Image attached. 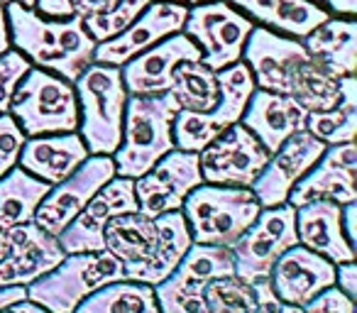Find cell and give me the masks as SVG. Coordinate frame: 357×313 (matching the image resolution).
Listing matches in <instances>:
<instances>
[{
    "label": "cell",
    "instance_id": "5bb4252c",
    "mask_svg": "<svg viewBox=\"0 0 357 313\" xmlns=\"http://www.w3.org/2000/svg\"><path fill=\"white\" fill-rule=\"evenodd\" d=\"M135 211H137L135 179L113 176L108 184L100 186L98 194L61 230L56 240H59L64 254L100 252V250H105L103 230L108 225V220L123 213H135Z\"/></svg>",
    "mask_w": 357,
    "mask_h": 313
},
{
    "label": "cell",
    "instance_id": "f35d334b",
    "mask_svg": "<svg viewBox=\"0 0 357 313\" xmlns=\"http://www.w3.org/2000/svg\"><path fill=\"white\" fill-rule=\"evenodd\" d=\"M35 8L40 15L47 17H71V0H35Z\"/></svg>",
    "mask_w": 357,
    "mask_h": 313
},
{
    "label": "cell",
    "instance_id": "30bf717a",
    "mask_svg": "<svg viewBox=\"0 0 357 313\" xmlns=\"http://www.w3.org/2000/svg\"><path fill=\"white\" fill-rule=\"evenodd\" d=\"M294 245H298L296 208L291 204L262 208L257 220L230 247L235 257V274L245 282L267 279L279 254H284Z\"/></svg>",
    "mask_w": 357,
    "mask_h": 313
},
{
    "label": "cell",
    "instance_id": "c3c4849f",
    "mask_svg": "<svg viewBox=\"0 0 357 313\" xmlns=\"http://www.w3.org/2000/svg\"><path fill=\"white\" fill-rule=\"evenodd\" d=\"M169 3H184V6H199V3H208V0H169Z\"/></svg>",
    "mask_w": 357,
    "mask_h": 313
},
{
    "label": "cell",
    "instance_id": "d4e9b609",
    "mask_svg": "<svg viewBox=\"0 0 357 313\" xmlns=\"http://www.w3.org/2000/svg\"><path fill=\"white\" fill-rule=\"evenodd\" d=\"M250 20L279 35L303 40L311 30L331 17V10L313 0H225Z\"/></svg>",
    "mask_w": 357,
    "mask_h": 313
},
{
    "label": "cell",
    "instance_id": "4dcf8cb0",
    "mask_svg": "<svg viewBox=\"0 0 357 313\" xmlns=\"http://www.w3.org/2000/svg\"><path fill=\"white\" fill-rule=\"evenodd\" d=\"M74 313H162L154 287L132 279H120L96 289L76 306Z\"/></svg>",
    "mask_w": 357,
    "mask_h": 313
},
{
    "label": "cell",
    "instance_id": "836d02e7",
    "mask_svg": "<svg viewBox=\"0 0 357 313\" xmlns=\"http://www.w3.org/2000/svg\"><path fill=\"white\" fill-rule=\"evenodd\" d=\"M262 284L264 279L245 282L238 274L213 279L204 291L206 308L208 313H255L262 298Z\"/></svg>",
    "mask_w": 357,
    "mask_h": 313
},
{
    "label": "cell",
    "instance_id": "f6af8a7d",
    "mask_svg": "<svg viewBox=\"0 0 357 313\" xmlns=\"http://www.w3.org/2000/svg\"><path fill=\"white\" fill-rule=\"evenodd\" d=\"M10 49V25H8L6 6L0 3V56Z\"/></svg>",
    "mask_w": 357,
    "mask_h": 313
},
{
    "label": "cell",
    "instance_id": "603a6c76",
    "mask_svg": "<svg viewBox=\"0 0 357 313\" xmlns=\"http://www.w3.org/2000/svg\"><path fill=\"white\" fill-rule=\"evenodd\" d=\"M342 206L328 199H316L296 208L298 245L328 257L333 264L355 262V247L342 233Z\"/></svg>",
    "mask_w": 357,
    "mask_h": 313
},
{
    "label": "cell",
    "instance_id": "ac0fdd59",
    "mask_svg": "<svg viewBox=\"0 0 357 313\" xmlns=\"http://www.w3.org/2000/svg\"><path fill=\"white\" fill-rule=\"evenodd\" d=\"M201 59V49L184 35L174 32L120 66L128 96H157L172 89V76L181 61Z\"/></svg>",
    "mask_w": 357,
    "mask_h": 313
},
{
    "label": "cell",
    "instance_id": "d6986e66",
    "mask_svg": "<svg viewBox=\"0 0 357 313\" xmlns=\"http://www.w3.org/2000/svg\"><path fill=\"white\" fill-rule=\"evenodd\" d=\"M269 284L282 303L303 306L318 291L335 284V264L303 245H294L274 262Z\"/></svg>",
    "mask_w": 357,
    "mask_h": 313
},
{
    "label": "cell",
    "instance_id": "74e56055",
    "mask_svg": "<svg viewBox=\"0 0 357 313\" xmlns=\"http://www.w3.org/2000/svg\"><path fill=\"white\" fill-rule=\"evenodd\" d=\"M335 284L345 296L355 298V293H357V267H355V262L335 264Z\"/></svg>",
    "mask_w": 357,
    "mask_h": 313
},
{
    "label": "cell",
    "instance_id": "cb8c5ba5",
    "mask_svg": "<svg viewBox=\"0 0 357 313\" xmlns=\"http://www.w3.org/2000/svg\"><path fill=\"white\" fill-rule=\"evenodd\" d=\"M154 225H157V240H154L152 252L147 254V259L125 269V279L149 284V287L164 282L178 267L181 257L194 243L181 211L159 215V218H154Z\"/></svg>",
    "mask_w": 357,
    "mask_h": 313
},
{
    "label": "cell",
    "instance_id": "7dc6e473",
    "mask_svg": "<svg viewBox=\"0 0 357 313\" xmlns=\"http://www.w3.org/2000/svg\"><path fill=\"white\" fill-rule=\"evenodd\" d=\"M279 313H303L301 306H291V303H282V311Z\"/></svg>",
    "mask_w": 357,
    "mask_h": 313
},
{
    "label": "cell",
    "instance_id": "7a4b0ae2",
    "mask_svg": "<svg viewBox=\"0 0 357 313\" xmlns=\"http://www.w3.org/2000/svg\"><path fill=\"white\" fill-rule=\"evenodd\" d=\"M6 15L10 25V45H15L30 64L74 84L93 61L96 40L89 35L81 17H47L17 0L8 3Z\"/></svg>",
    "mask_w": 357,
    "mask_h": 313
},
{
    "label": "cell",
    "instance_id": "ffe728a7",
    "mask_svg": "<svg viewBox=\"0 0 357 313\" xmlns=\"http://www.w3.org/2000/svg\"><path fill=\"white\" fill-rule=\"evenodd\" d=\"M8 230H10V252L0 259V289L27 287L64 259L59 240L37 228L35 223H22Z\"/></svg>",
    "mask_w": 357,
    "mask_h": 313
},
{
    "label": "cell",
    "instance_id": "681fc988",
    "mask_svg": "<svg viewBox=\"0 0 357 313\" xmlns=\"http://www.w3.org/2000/svg\"><path fill=\"white\" fill-rule=\"evenodd\" d=\"M17 3H22L25 8H35V0H17Z\"/></svg>",
    "mask_w": 357,
    "mask_h": 313
},
{
    "label": "cell",
    "instance_id": "9c48e42d",
    "mask_svg": "<svg viewBox=\"0 0 357 313\" xmlns=\"http://www.w3.org/2000/svg\"><path fill=\"white\" fill-rule=\"evenodd\" d=\"M255 22L225 0H208L189 8L181 27L186 37L201 49V61L213 71L243 59L245 42Z\"/></svg>",
    "mask_w": 357,
    "mask_h": 313
},
{
    "label": "cell",
    "instance_id": "8d00e7d4",
    "mask_svg": "<svg viewBox=\"0 0 357 313\" xmlns=\"http://www.w3.org/2000/svg\"><path fill=\"white\" fill-rule=\"evenodd\" d=\"M303 313H355V298L345 296L340 289L333 287L318 291L308 303H303Z\"/></svg>",
    "mask_w": 357,
    "mask_h": 313
},
{
    "label": "cell",
    "instance_id": "ba28073f",
    "mask_svg": "<svg viewBox=\"0 0 357 313\" xmlns=\"http://www.w3.org/2000/svg\"><path fill=\"white\" fill-rule=\"evenodd\" d=\"M235 274V257L230 247L191 243L178 267L164 282L154 284L162 313H208L204 291L213 279Z\"/></svg>",
    "mask_w": 357,
    "mask_h": 313
},
{
    "label": "cell",
    "instance_id": "7bdbcfd3",
    "mask_svg": "<svg viewBox=\"0 0 357 313\" xmlns=\"http://www.w3.org/2000/svg\"><path fill=\"white\" fill-rule=\"evenodd\" d=\"M0 313H50V311L42 308L40 303L30 301V298H20V301L8 303L6 308H0Z\"/></svg>",
    "mask_w": 357,
    "mask_h": 313
},
{
    "label": "cell",
    "instance_id": "8fae6325",
    "mask_svg": "<svg viewBox=\"0 0 357 313\" xmlns=\"http://www.w3.org/2000/svg\"><path fill=\"white\" fill-rule=\"evenodd\" d=\"M204 184L199 152L172 149L139 179H135L137 213L159 218L172 211H181L184 199Z\"/></svg>",
    "mask_w": 357,
    "mask_h": 313
},
{
    "label": "cell",
    "instance_id": "7402d4cb",
    "mask_svg": "<svg viewBox=\"0 0 357 313\" xmlns=\"http://www.w3.org/2000/svg\"><path fill=\"white\" fill-rule=\"evenodd\" d=\"M89 157L81 135L76 132H59V135H42V137L25 139L20 149V167L27 174L56 186L71 176Z\"/></svg>",
    "mask_w": 357,
    "mask_h": 313
},
{
    "label": "cell",
    "instance_id": "f907efd6",
    "mask_svg": "<svg viewBox=\"0 0 357 313\" xmlns=\"http://www.w3.org/2000/svg\"><path fill=\"white\" fill-rule=\"evenodd\" d=\"M0 3H3V6H8V3H10V0H0Z\"/></svg>",
    "mask_w": 357,
    "mask_h": 313
},
{
    "label": "cell",
    "instance_id": "277c9868",
    "mask_svg": "<svg viewBox=\"0 0 357 313\" xmlns=\"http://www.w3.org/2000/svg\"><path fill=\"white\" fill-rule=\"evenodd\" d=\"M79 100V130L89 154H113L123 139L128 91L120 66L91 61L74 81Z\"/></svg>",
    "mask_w": 357,
    "mask_h": 313
},
{
    "label": "cell",
    "instance_id": "ee69618b",
    "mask_svg": "<svg viewBox=\"0 0 357 313\" xmlns=\"http://www.w3.org/2000/svg\"><path fill=\"white\" fill-rule=\"evenodd\" d=\"M20 298H27V287H3L0 289V308H6L8 303H15Z\"/></svg>",
    "mask_w": 357,
    "mask_h": 313
},
{
    "label": "cell",
    "instance_id": "4316f807",
    "mask_svg": "<svg viewBox=\"0 0 357 313\" xmlns=\"http://www.w3.org/2000/svg\"><path fill=\"white\" fill-rule=\"evenodd\" d=\"M105 250L115 259L123 262V269L147 259L152 252L154 240H157V225L154 218H147L142 213H123L108 220L103 230Z\"/></svg>",
    "mask_w": 357,
    "mask_h": 313
},
{
    "label": "cell",
    "instance_id": "8992f818",
    "mask_svg": "<svg viewBox=\"0 0 357 313\" xmlns=\"http://www.w3.org/2000/svg\"><path fill=\"white\" fill-rule=\"evenodd\" d=\"M8 113L15 118L25 137L79 130V100L74 84L40 66L20 79Z\"/></svg>",
    "mask_w": 357,
    "mask_h": 313
},
{
    "label": "cell",
    "instance_id": "6da1fadb",
    "mask_svg": "<svg viewBox=\"0 0 357 313\" xmlns=\"http://www.w3.org/2000/svg\"><path fill=\"white\" fill-rule=\"evenodd\" d=\"M243 61L255 76V86L291 96L301 108L328 110L340 100L337 79L323 74L296 37L279 35L269 27H252L243 49Z\"/></svg>",
    "mask_w": 357,
    "mask_h": 313
},
{
    "label": "cell",
    "instance_id": "484cf974",
    "mask_svg": "<svg viewBox=\"0 0 357 313\" xmlns=\"http://www.w3.org/2000/svg\"><path fill=\"white\" fill-rule=\"evenodd\" d=\"M308 56L313 64L331 79L355 76L357 71V25L352 17L333 20L328 17L323 25L303 37Z\"/></svg>",
    "mask_w": 357,
    "mask_h": 313
},
{
    "label": "cell",
    "instance_id": "7c38bea8",
    "mask_svg": "<svg viewBox=\"0 0 357 313\" xmlns=\"http://www.w3.org/2000/svg\"><path fill=\"white\" fill-rule=\"evenodd\" d=\"M267 160L269 152L240 120L199 152L204 184L218 186H252Z\"/></svg>",
    "mask_w": 357,
    "mask_h": 313
},
{
    "label": "cell",
    "instance_id": "5b68a950",
    "mask_svg": "<svg viewBox=\"0 0 357 313\" xmlns=\"http://www.w3.org/2000/svg\"><path fill=\"white\" fill-rule=\"evenodd\" d=\"M259 201L250 186L201 184L184 199L181 213L191 240L199 245L233 247L243 233L257 220Z\"/></svg>",
    "mask_w": 357,
    "mask_h": 313
},
{
    "label": "cell",
    "instance_id": "d6a6232c",
    "mask_svg": "<svg viewBox=\"0 0 357 313\" xmlns=\"http://www.w3.org/2000/svg\"><path fill=\"white\" fill-rule=\"evenodd\" d=\"M169 93L184 110H201L208 113L218 103V76L211 66H206L201 59L181 61L174 69L172 89Z\"/></svg>",
    "mask_w": 357,
    "mask_h": 313
},
{
    "label": "cell",
    "instance_id": "60d3db41",
    "mask_svg": "<svg viewBox=\"0 0 357 313\" xmlns=\"http://www.w3.org/2000/svg\"><path fill=\"white\" fill-rule=\"evenodd\" d=\"M282 311V301L277 298V293L272 291V284L269 279H264L262 284V298H259V306L255 313H279Z\"/></svg>",
    "mask_w": 357,
    "mask_h": 313
},
{
    "label": "cell",
    "instance_id": "52a82bcc",
    "mask_svg": "<svg viewBox=\"0 0 357 313\" xmlns=\"http://www.w3.org/2000/svg\"><path fill=\"white\" fill-rule=\"evenodd\" d=\"M120 279H125L123 262L115 259L108 250L74 252L64 254V259L52 272L27 284V298L40 303L50 313H74L76 306L96 289Z\"/></svg>",
    "mask_w": 357,
    "mask_h": 313
},
{
    "label": "cell",
    "instance_id": "f1b7e54d",
    "mask_svg": "<svg viewBox=\"0 0 357 313\" xmlns=\"http://www.w3.org/2000/svg\"><path fill=\"white\" fill-rule=\"evenodd\" d=\"M340 100L328 110H311L306 115V130L326 144L352 142L357 135V79H337Z\"/></svg>",
    "mask_w": 357,
    "mask_h": 313
},
{
    "label": "cell",
    "instance_id": "1f68e13d",
    "mask_svg": "<svg viewBox=\"0 0 357 313\" xmlns=\"http://www.w3.org/2000/svg\"><path fill=\"white\" fill-rule=\"evenodd\" d=\"M215 76H218L220 93H218L215 108L208 110V118H211V123L223 132L225 128H230V125L243 118L250 96H252V91L257 89V86H255L252 71H250V66L245 64L243 59L225 66V69H218Z\"/></svg>",
    "mask_w": 357,
    "mask_h": 313
},
{
    "label": "cell",
    "instance_id": "d590c367",
    "mask_svg": "<svg viewBox=\"0 0 357 313\" xmlns=\"http://www.w3.org/2000/svg\"><path fill=\"white\" fill-rule=\"evenodd\" d=\"M22 144H25V132L10 113H3L0 115V176H6L17 165Z\"/></svg>",
    "mask_w": 357,
    "mask_h": 313
},
{
    "label": "cell",
    "instance_id": "4fadbf2b",
    "mask_svg": "<svg viewBox=\"0 0 357 313\" xmlns=\"http://www.w3.org/2000/svg\"><path fill=\"white\" fill-rule=\"evenodd\" d=\"M113 176V157H108V154H89L86 162L74 174L66 176L56 186H52V191L37 206L32 223L45 230V233L59 238L61 230L84 211V206L98 194L100 186L108 184Z\"/></svg>",
    "mask_w": 357,
    "mask_h": 313
},
{
    "label": "cell",
    "instance_id": "9a60e30c",
    "mask_svg": "<svg viewBox=\"0 0 357 313\" xmlns=\"http://www.w3.org/2000/svg\"><path fill=\"white\" fill-rule=\"evenodd\" d=\"M186 15H189V8L184 3L152 0L120 35L96 45L93 61L110 64V66H123L125 61H130L139 52L162 42L164 37L174 35V32H181Z\"/></svg>",
    "mask_w": 357,
    "mask_h": 313
},
{
    "label": "cell",
    "instance_id": "f546056e",
    "mask_svg": "<svg viewBox=\"0 0 357 313\" xmlns=\"http://www.w3.org/2000/svg\"><path fill=\"white\" fill-rule=\"evenodd\" d=\"M149 3L152 0H71V10L98 45L120 35Z\"/></svg>",
    "mask_w": 357,
    "mask_h": 313
},
{
    "label": "cell",
    "instance_id": "44dd1931",
    "mask_svg": "<svg viewBox=\"0 0 357 313\" xmlns=\"http://www.w3.org/2000/svg\"><path fill=\"white\" fill-rule=\"evenodd\" d=\"M306 115L308 110L301 108L291 96L255 89L240 123L262 142L269 154H274L294 132L306 128Z\"/></svg>",
    "mask_w": 357,
    "mask_h": 313
},
{
    "label": "cell",
    "instance_id": "3957f363",
    "mask_svg": "<svg viewBox=\"0 0 357 313\" xmlns=\"http://www.w3.org/2000/svg\"><path fill=\"white\" fill-rule=\"evenodd\" d=\"M178 110L174 96H128L123 118V139L110 157L115 162V176L139 179L147 174L164 154L174 149L172 120Z\"/></svg>",
    "mask_w": 357,
    "mask_h": 313
},
{
    "label": "cell",
    "instance_id": "e575fe53",
    "mask_svg": "<svg viewBox=\"0 0 357 313\" xmlns=\"http://www.w3.org/2000/svg\"><path fill=\"white\" fill-rule=\"evenodd\" d=\"M30 69V59L17 49H8L6 54L0 56V115L10 110V100L15 96L17 84Z\"/></svg>",
    "mask_w": 357,
    "mask_h": 313
},
{
    "label": "cell",
    "instance_id": "bcb514c9",
    "mask_svg": "<svg viewBox=\"0 0 357 313\" xmlns=\"http://www.w3.org/2000/svg\"><path fill=\"white\" fill-rule=\"evenodd\" d=\"M8 252H10V230L0 225V259L8 257Z\"/></svg>",
    "mask_w": 357,
    "mask_h": 313
},
{
    "label": "cell",
    "instance_id": "ab89813d",
    "mask_svg": "<svg viewBox=\"0 0 357 313\" xmlns=\"http://www.w3.org/2000/svg\"><path fill=\"white\" fill-rule=\"evenodd\" d=\"M340 218H342V233H345L347 243H350L352 247H355V243H357V228H355V218H357V201H352V204H345V206H342Z\"/></svg>",
    "mask_w": 357,
    "mask_h": 313
},
{
    "label": "cell",
    "instance_id": "83f0119b",
    "mask_svg": "<svg viewBox=\"0 0 357 313\" xmlns=\"http://www.w3.org/2000/svg\"><path fill=\"white\" fill-rule=\"evenodd\" d=\"M50 191L52 186L47 181L27 174L22 167H13L6 176H0V225L15 228L32 223L37 206Z\"/></svg>",
    "mask_w": 357,
    "mask_h": 313
},
{
    "label": "cell",
    "instance_id": "2e32d148",
    "mask_svg": "<svg viewBox=\"0 0 357 313\" xmlns=\"http://www.w3.org/2000/svg\"><path fill=\"white\" fill-rule=\"evenodd\" d=\"M328 144L316 139L306 128L294 132L274 154H269L264 169L252 181V194L262 208L287 204L289 191L323 157Z\"/></svg>",
    "mask_w": 357,
    "mask_h": 313
},
{
    "label": "cell",
    "instance_id": "b9f144b4",
    "mask_svg": "<svg viewBox=\"0 0 357 313\" xmlns=\"http://www.w3.org/2000/svg\"><path fill=\"white\" fill-rule=\"evenodd\" d=\"M313 3H323L340 17H355L357 13V0H313Z\"/></svg>",
    "mask_w": 357,
    "mask_h": 313
},
{
    "label": "cell",
    "instance_id": "e0dca14e",
    "mask_svg": "<svg viewBox=\"0 0 357 313\" xmlns=\"http://www.w3.org/2000/svg\"><path fill=\"white\" fill-rule=\"evenodd\" d=\"M355 174H357V147L352 142L328 144L323 157L294 184L289 191L287 204L294 208L316 199H328L345 206L357 201L355 191Z\"/></svg>",
    "mask_w": 357,
    "mask_h": 313
}]
</instances>
